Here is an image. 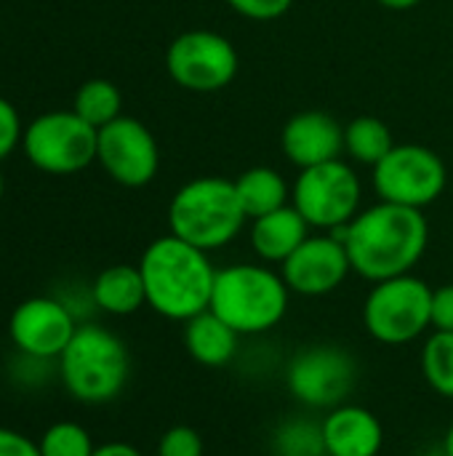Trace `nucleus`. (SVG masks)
Wrapping results in <instances>:
<instances>
[{
	"label": "nucleus",
	"mask_w": 453,
	"mask_h": 456,
	"mask_svg": "<svg viewBox=\"0 0 453 456\" xmlns=\"http://www.w3.org/2000/svg\"><path fill=\"white\" fill-rule=\"evenodd\" d=\"M433 331H453V283L433 289Z\"/></svg>",
	"instance_id": "nucleus-29"
},
{
	"label": "nucleus",
	"mask_w": 453,
	"mask_h": 456,
	"mask_svg": "<svg viewBox=\"0 0 453 456\" xmlns=\"http://www.w3.org/2000/svg\"><path fill=\"white\" fill-rule=\"evenodd\" d=\"M280 147L296 168L331 163L344 152V126L320 110L296 112L283 126Z\"/></svg>",
	"instance_id": "nucleus-15"
},
{
	"label": "nucleus",
	"mask_w": 453,
	"mask_h": 456,
	"mask_svg": "<svg viewBox=\"0 0 453 456\" xmlns=\"http://www.w3.org/2000/svg\"><path fill=\"white\" fill-rule=\"evenodd\" d=\"M363 187L344 160L302 168L291 187V206L312 230L336 232L347 227L363 208Z\"/></svg>",
	"instance_id": "nucleus-9"
},
{
	"label": "nucleus",
	"mask_w": 453,
	"mask_h": 456,
	"mask_svg": "<svg viewBox=\"0 0 453 456\" xmlns=\"http://www.w3.org/2000/svg\"><path fill=\"white\" fill-rule=\"evenodd\" d=\"M246 222L248 216L235 182L222 176H198L182 184L168 206L171 235L208 254L227 248L243 232Z\"/></svg>",
	"instance_id": "nucleus-5"
},
{
	"label": "nucleus",
	"mask_w": 453,
	"mask_h": 456,
	"mask_svg": "<svg viewBox=\"0 0 453 456\" xmlns=\"http://www.w3.org/2000/svg\"><path fill=\"white\" fill-rule=\"evenodd\" d=\"M235 190L240 206L248 219H259L291 203V187L280 176V171L270 166H254L235 179Z\"/></svg>",
	"instance_id": "nucleus-20"
},
{
	"label": "nucleus",
	"mask_w": 453,
	"mask_h": 456,
	"mask_svg": "<svg viewBox=\"0 0 453 456\" xmlns=\"http://www.w3.org/2000/svg\"><path fill=\"white\" fill-rule=\"evenodd\" d=\"M206 446L195 428L190 425H174L168 428L158 441V456H203Z\"/></svg>",
	"instance_id": "nucleus-26"
},
{
	"label": "nucleus",
	"mask_w": 453,
	"mask_h": 456,
	"mask_svg": "<svg viewBox=\"0 0 453 456\" xmlns=\"http://www.w3.org/2000/svg\"><path fill=\"white\" fill-rule=\"evenodd\" d=\"M334 235L344 243L352 273L379 283L414 273L430 246V222L419 208L379 200Z\"/></svg>",
	"instance_id": "nucleus-1"
},
{
	"label": "nucleus",
	"mask_w": 453,
	"mask_h": 456,
	"mask_svg": "<svg viewBox=\"0 0 453 456\" xmlns=\"http://www.w3.org/2000/svg\"><path fill=\"white\" fill-rule=\"evenodd\" d=\"M40 456H93L96 444L77 422H53L40 438Z\"/></svg>",
	"instance_id": "nucleus-25"
},
{
	"label": "nucleus",
	"mask_w": 453,
	"mask_h": 456,
	"mask_svg": "<svg viewBox=\"0 0 453 456\" xmlns=\"http://www.w3.org/2000/svg\"><path fill=\"white\" fill-rule=\"evenodd\" d=\"M56 371L69 398L85 406H104L125 390L131 353L115 331L99 323H80L59 355Z\"/></svg>",
	"instance_id": "nucleus-4"
},
{
	"label": "nucleus",
	"mask_w": 453,
	"mask_h": 456,
	"mask_svg": "<svg viewBox=\"0 0 453 456\" xmlns=\"http://www.w3.org/2000/svg\"><path fill=\"white\" fill-rule=\"evenodd\" d=\"M93 456H144L136 446L131 444H123V441H109V444H101L96 446Z\"/></svg>",
	"instance_id": "nucleus-31"
},
{
	"label": "nucleus",
	"mask_w": 453,
	"mask_h": 456,
	"mask_svg": "<svg viewBox=\"0 0 453 456\" xmlns=\"http://www.w3.org/2000/svg\"><path fill=\"white\" fill-rule=\"evenodd\" d=\"M96 160L123 187H147L160 168V150L152 131L128 115L115 118L104 128H99Z\"/></svg>",
	"instance_id": "nucleus-12"
},
{
	"label": "nucleus",
	"mask_w": 453,
	"mask_h": 456,
	"mask_svg": "<svg viewBox=\"0 0 453 456\" xmlns=\"http://www.w3.org/2000/svg\"><path fill=\"white\" fill-rule=\"evenodd\" d=\"M307 219L288 203L272 214H264L259 219H251L248 240L259 262L264 265H283L307 238H310Z\"/></svg>",
	"instance_id": "nucleus-17"
},
{
	"label": "nucleus",
	"mask_w": 453,
	"mask_h": 456,
	"mask_svg": "<svg viewBox=\"0 0 453 456\" xmlns=\"http://www.w3.org/2000/svg\"><path fill=\"white\" fill-rule=\"evenodd\" d=\"M376 3L390 8V11H409V8H417L422 0H376Z\"/></svg>",
	"instance_id": "nucleus-32"
},
{
	"label": "nucleus",
	"mask_w": 453,
	"mask_h": 456,
	"mask_svg": "<svg viewBox=\"0 0 453 456\" xmlns=\"http://www.w3.org/2000/svg\"><path fill=\"white\" fill-rule=\"evenodd\" d=\"M147 307L166 321L187 323L211 307L216 267L208 251L176 238H155L139 259Z\"/></svg>",
	"instance_id": "nucleus-2"
},
{
	"label": "nucleus",
	"mask_w": 453,
	"mask_h": 456,
	"mask_svg": "<svg viewBox=\"0 0 453 456\" xmlns=\"http://www.w3.org/2000/svg\"><path fill=\"white\" fill-rule=\"evenodd\" d=\"M320 425L326 456H379L384 449L382 419L360 403L347 401L326 411Z\"/></svg>",
	"instance_id": "nucleus-16"
},
{
	"label": "nucleus",
	"mask_w": 453,
	"mask_h": 456,
	"mask_svg": "<svg viewBox=\"0 0 453 456\" xmlns=\"http://www.w3.org/2000/svg\"><path fill=\"white\" fill-rule=\"evenodd\" d=\"M227 5L251 21H272L288 13L294 0H227Z\"/></svg>",
	"instance_id": "nucleus-27"
},
{
	"label": "nucleus",
	"mask_w": 453,
	"mask_h": 456,
	"mask_svg": "<svg viewBox=\"0 0 453 456\" xmlns=\"http://www.w3.org/2000/svg\"><path fill=\"white\" fill-rule=\"evenodd\" d=\"M99 131L75 110H53L24 126L21 150L27 160L51 176H69L96 160Z\"/></svg>",
	"instance_id": "nucleus-8"
},
{
	"label": "nucleus",
	"mask_w": 453,
	"mask_h": 456,
	"mask_svg": "<svg viewBox=\"0 0 453 456\" xmlns=\"http://www.w3.org/2000/svg\"><path fill=\"white\" fill-rule=\"evenodd\" d=\"M392 147V131L374 115H360L344 126V152L363 166H376Z\"/></svg>",
	"instance_id": "nucleus-21"
},
{
	"label": "nucleus",
	"mask_w": 453,
	"mask_h": 456,
	"mask_svg": "<svg viewBox=\"0 0 453 456\" xmlns=\"http://www.w3.org/2000/svg\"><path fill=\"white\" fill-rule=\"evenodd\" d=\"M272 456H326L323 425L312 417H288L270 436Z\"/></svg>",
	"instance_id": "nucleus-22"
},
{
	"label": "nucleus",
	"mask_w": 453,
	"mask_h": 456,
	"mask_svg": "<svg viewBox=\"0 0 453 456\" xmlns=\"http://www.w3.org/2000/svg\"><path fill=\"white\" fill-rule=\"evenodd\" d=\"M240 59L235 45L214 29H190L171 40L166 69L171 80L192 94H214L227 88L238 75Z\"/></svg>",
	"instance_id": "nucleus-11"
},
{
	"label": "nucleus",
	"mask_w": 453,
	"mask_h": 456,
	"mask_svg": "<svg viewBox=\"0 0 453 456\" xmlns=\"http://www.w3.org/2000/svg\"><path fill=\"white\" fill-rule=\"evenodd\" d=\"M419 369L435 395L453 401V331H433L425 337Z\"/></svg>",
	"instance_id": "nucleus-24"
},
{
	"label": "nucleus",
	"mask_w": 453,
	"mask_h": 456,
	"mask_svg": "<svg viewBox=\"0 0 453 456\" xmlns=\"http://www.w3.org/2000/svg\"><path fill=\"white\" fill-rule=\"evenodd\" d=\"M350 273H352V265H350L347 248L334 232L310 235L280 265V275L288 291L296 297H307V299L334 294L336 289L344 286Z\"/></svg>",
	"instance_id": "nucleus-14"
},
{
	"label": "nucleus",
	"mask_w": 453,
	"mask_h": 456,
	"mask_svg": "<svg viewBox=\"0 0 453 456\" xmlns=\"http://www.w3.org/2000/svg\"><path fill=\"white\" fill-rule=\"evenodd\" d=\"M363 326L384 347L425 339L433 329V289L414 273L371 283L363 302Z\"/></svg>",
	"instance_id": "nucleus-6"
},
{
	"label": "nucleus",
	"mask_w": 453,
	"mask_h": 456,
	"mask_svg": "<svg viewBox=\"0 0 453 456\" xmlns=\"http://www.w3.org/2000/svg\"><path fill=\"white\" fill-rule=\"evenodd\" d=\"M184 350L203 369H224L240 355V334L211 310L184 323Z\"/></svg>",
	"instance_id": "nucleus-18"
},
{
	"label": "nucleus",
	"mask_w": 453,
	"mask_h": 456,
	"mask_svg": "<svg viewBox=\"0 0 453 456\" xmlns=\"http://www.w3.org/2000/svg\"><path fill=\"white\" fill-rule=\"evenodd\" d=\"M72 110L96 131L104 128L107 123H112L115 118H120L123 112V94L120 88L107 80V77H91L85 80L72 102Z\"/></svg>",
	"instance_id": "nucleus-23"
},
{
	"label": "nucleus",
	"mask_w": 453,
	"mask_h": 456,
	"mask_svg": "<svg viewBox=\"0 0 453 456\" xmlns=\"http://www.w3.org/2000/svg\"><path fill=\"white\" fill-rule=\"evenodd\" d=\"M72 307L56 297H32L16 305L8 318V337L21 355L59 361L77 331Z\"/></svg>",
	"instance_id": "nucleus-13"
},
{
	"label": "nucleus",
	"mask_w": 453,
	"mask_h": 456,
	"mask_svg": "<svg viewBox=\"0 0 453 456\" xmlns=\"http://www.w3.org/2000/svg\"><path fill=\"white\" fill-rule=\"evenodd\" d=\"M441 444H443V449H446V454L453 456V422H451V428L446 430V436H443V441H441Z\"/></svg>",
	"instance_id": "nucleus-33"
},
{
	"label": "nucleus",
	"mask_w": 453,
	"mask_h": 456,
	"mask_svg": "<svg viewBox=\"0 0 453 456\" xmlns=\"http://www.w3.org/2000/svg\"><path fill=\"white\" fill-rule=\"evenodd\" d=\"M422 456H449L446 454V449H443V444H438V446H433V449H427Z\"/></svg>",
	"instance_id": "nucleus-34"
},
{
	"label": "nucleus",
	"mask_w": 453,
	"mask_h": 456,
	"mask_svg": "<svg viewBox=\"0 0 453 456\" xmlns=\"http://www.w3.org/2000/svg\"><path fill=\"white\" fill-rule=\"evenodd\" d=\"M288 395L310 411H331L347 403L358 382V363L342 345L315 342L299 347L286 366Z\"/></svg>",
	"instance_id": "nucleus-7"
},
{
	"label": "nucleus",
	"mask_w": 453,
	"mask_h": 456,
	"mask_svg": "<svg viewBox=\"0 0 453 456\" xmlns=\"http://www.w3.org/2000/svg\"><path fill=\"white\" fill-rule=\"evenodd\" d=\"M21 136H24V126L16 107L5 96H0V160L8 158L21 144Z\"/></svg>",
	"instance_id": "nucleus-28"
},
{
	"label": "nucleus",
	"mask_w": 453,
	"mask_h": 456,
	"mask_svg": "<svg viewBox=\"0 0 453 456\" xmlns=\"http://www.w3.org/2000/svg\"><path fill=\"white\" fill-rule=\"evenodd\" d=\"M449 184L443 158L425 144H395L374 166V190L379 200L425 211Z\"/></svg>",
	"instance_id": "nucleus-10"
},
{
	"label": "nucleus",
	"mask_w": 453,
	"mask_h": 456,
	"mask_svg": "<svg viewBox=\"0 0 453 456\" xmlns=\"http://www.w3.org/2000/svg\"><path fill=\"white\" fill-rule=\"evenodd\" d=\"M288 305L291 291L280 270L264 262H238L216 270L208 310L240 337H262L283 323Z\"/></svg>",
	"instance_id": "nucleus-3"
},
{
	"label": "nucleus",
	"mask_w": 453,
	"mask_h": 456,
	"mask_svg": "<svg viewBox=\"0 0 453 456\" xmlns=\"http://www.w3.org/2000/svg\"><path fill=\"white\" fill-rule=\"evenodd\" d=\"M91 302L115 318L139 313L147 305V291L139 265H112L101 270L91 286Z\"/></svg>",
	"instance_id": "nucleus-19"
},
{
	"label": "nucleus",
	"mask_w": 453,
	"mask_h": 456,
	"mask_svg": "<svg viewBox=\"0 0 453 456\" xmlns=\"http://www.w3.org/2000/svg\"><path fill=\"white\" fill-rule=\"evenodd\" d=\"M0 456H40V446L19 430L0 428Z\"/></svg>",
	"instance_id": "nucleus-30"
},
{
	"label": "nucleus",
	"mask_w": 453,
	"mask_h": 456,
	"mask_svg": "<svg viewBox=\"0 0 453 456\" xmlns=\"http://www.w3.org/2000/svg\"><path fill=\"white\" fill-rule=\"evenodd\" d=\"M3 192H5V182H3V174H0V200H3Z\"/></svg>",
	"instance_id": "nucleus-35"
}]
</instances>
